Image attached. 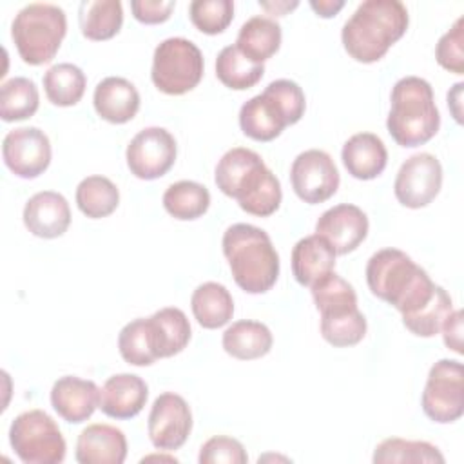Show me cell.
Here are the masks:
<instances>
[{"instance_id": "cell-1", "label": "cell", "mask_w": 464, "mask_h": 464, "mask_svg": "<svg viewBox=\"0 0 464 464\" xmlns=\"http://www.w3.org/2000/svg\"><path fill=\"white\" fill-rule=\"evenodd\" d=\"M214 181L225 196L237 201L241 210L257 218L272 216L283 199L277 176L256 150L246 147H234L221 156Z\"/></svg>"}, {"instance_id": "cell-2", "label": "cell", "mask_w": 464, "mask_h": 464, "mask_svg": "<svg viewBox=\"0 0 464 464\" xmlns=\"http://www.w3.org/2000/svg\"><path fill=\"white\" fill-rule=\"evenodd\" d=\"M410 24L408 9L399 0H366L344 22V51L361 63L379 62L399 42Z\"/></svg>"}, {"instance_id": "cell-3", "label": "cell", "mask_w": 464, "mask_h": 464, "mask_svg": "<svg viewBox=\"0 0 464 464\" xmlns=\"http://www.w3.org/2000/svg\"><path fill=\"white\" fill-rule=\"evenodd\" d=\"M366 283L370 292L397 308L402 315L422 308L433 295L437 285L406 252L382 248L366 263Z\"/></svg>"}, {"instance_id": "cell-4", "label": "cell", "mask_w": 464, "mask_h": 464, "mask_svg": "<svg viewBox=\"0 0 464 464\" xmlns=\"http://www.w3.org/2000/svg\"><path fill=\"white\" fill-rule=\"evenodd\" d=\"M221 246L232 277L241 290L246 294H265L276 285L279 256L263 228L236 223L225 230Z\"/></svg>"}, {"instance_id": "cell-5", "label": "cell", "mask_w": 464, "mask_h": 464, "mask_svg": "<svg viewBox=\"0 0 464 464\" xmlns=\"http://www.w3.org/2000/svg\"><path fill=\"white\" fill-rule=\"evenodd\" d=\"M386 129L401 147L428 143L440 127V114L435 105L431 85L419 76L401 78L390 96Z\"/></svg>"}, {"instance_id": "cell-6", "label": "cell", "mask_w": 464, "mask_h": 464, "mask_svg": "<svg viewBox=\"0 0 464 464\" xmlns=\"http://www.w3.org/2000/svg\"><path fill=\"white\" fill-rule=\"evenodd\" d=\"M306 109L303 89L292 80H274L239 109V129L256 141L276 140L288 125H295Z\"/></svg>"}, {"instance_id": "cell-7", "label": "cell", "mask_w": 464, "mask_h": 464, "mask_svg": "<svg viewBox=\"0 0 464 464\" xmlns=\"http://www.w3.org/2000/svg\"><path fill=\"white\" fill-rule=\"evenodd\" d=\"M67 33L65 11L54 4L34 2L22 7L13 24L11 38L20 58L29 65L49 63Z\"/></svg>"}, {"instance_id": "cell-8", "label": "cell", "mask_w": 464, "mask_h": 464, "mask_svg": "<svg viewBox=\"0 0 464 464\" xmlns=\"http://www.w3.org/2000/svg\"><path fill=\"white\" fill-rule=\"evenodd\" d=\"M205 62L199 47L181 36H172L158 44L152 56L150 80L154 87L170 96H181L203 78Z\"/></svg>"}, {"instance_id": "cell-9", "label": "cell", "mask_w": 464, "mask_h": 464, "mask_svg": "<svg viewBox=\"0 0 464 464\" xmlns=\"http://www.w3.org/2000/svg\"><path fill=\"white\" fill-rule=\"evenodd\" d=\"M9 444L25 464H60L67 450L58 424L44 410L16 415L9 428Z\"/></svg>"}, {"instance_id": "cell-10", "label": "cell", "mask_w": 464, "mask_h": 464, "mask_svg": "<svg viewBox=\"0 0 464 464\" xmlns=\"http://www.w3.org/2000/svg\"><path fill=\"white\" fill-rule=\"evenodd\" d=\"M420 406L424 415L439 424H450L462 417L464 375L459 361L440 359L430 368Z\"/></svg>"}, {"instance_id": "cell-11", "label": "cell", "mask_w": 464, "mask_h": 464, "mask_svg": "<svg viewBox=\"0 0 464 464\" xmlns=\"http://www.w3.org/2000/svg\"><path fill=\"white\" fill-rule=\"evenodd\" d=\"M290 183L301 201L317 205L324 203L337 192L341 176L328 152L321 149H308L297 154L292 161Z\"/></svg>"}, {"instance_id": "cell-12", "label": "cell", "mask_w": 464, "mask_h": 464, "mask_svg": "<svg viewBox=\"0 0 464 464\" xmlns=\"http://www.w3.org/2000/svg\"><path fill=\"white\" fill-rule=\"evenodd\" d=\"M176 154V140L167 129L147 127L129 141L125 160L130 174L150 181L165 176L174 167Z\"/></svg>"}, {"instance_id": "cell-13", "label": "cell", "mask_w": 464, "mask_h": 464, "mask_svg": "<svg viewBox=\"0 0 464 464\" xmlns=\"http://www.w3.org/2000/svg\"><path fill=\"white\" fill-rule=\"evenodd\" d=\"M442 165L430 152L410 156L399 169L393 183V194L402 207H428L440 192Z\"/></svg>"}, {"instance_id": "cell-14", "label": "cell", "mask_w": 464, "mask_h": 464, "mask_svg": "<svg viewBox=\"0 0 464 464\" xmlns=\"http://www.w3.org/2000/svg\"><path fill=\"white\" fill-rule=\"evenodd\" d=\"M147 431L154 448L179 450L192 431V411L187 401L174 392L158 395L149 413Z\"/></svg>"}, {"instance_id": "cell-15", "label": "cell", "mask_w": 464, "mask_h": 464, "mask_svg": "<svg viewBox=\"0 0 464 464\" xmlns=\"http://www.w3.org/2000/svg\"><path fill=\"white\" fill-rule=\"evenodd\" d=\"M51 141L38 127H18L5 134L2 158L18 178L33 179L44 174L51 163Z\"/></svg>"}, {"instance_id": "cell-16", "label": "cell", "mask_w": 464, "mask_h": 464, "mask_svg": "<svg viewBox=\"0 0 464 464\" xmlns=\"http://www.w3.org/2000/svg\"><path fill=\"white\" fill-rule=\"evenodd\" d=\"M368 216L352 203L335 205L321 214L315 234L324 237L337 256L353 252L368 236Z\"/></svg>"}, {"instance_id": "cell-17", "label": "cell", "mask_w": 464, "mask_h": 464, "mask_svg": "<svg viewBox=\"0 0 464 464\" xmlns=\"http://www.w3.org/2000/svg\"><path fill=\"white\" fill-rule=\"evenodd\" d=\"M22 218L25 228L33 236L54 239L67 232L71 225V208L60 192L42 190L27 199Z\"/></svg>"}, {"instance_id": "cell-18", "label": "cell", "mask_w": 464, "mask_h": 464, "mask_svg": "<svg viewBox=\"0 0 464 464\" xmlns=\"http://www.w3.org/2000/svg\"><path fill=\"white\" fill-rule=\"evenodd\" d=\"M51 404L65 422L80 424L100 408V388L89 379L63 375L51 388Z\"/></svg>"}, {"instance_id": "cell-19", "label": "cell", "mask_w": 464, "mask_h": 464, "mask_svg": "<svg viewBox=\"0 0 464 464\" xmlns=\"http://www.w3.org/2000/svg\"><path fill=\"white\" fill-rule=\"evenodd\" d=\"M149 397L147 382L134 373H116L100 390V410L118 420L136 417Z\"/></svg>"}, {"instance_id": "cell-20", "label": "cell", "mask_w": 464, "mask_h": 464, "mask_svg": "<svg viewBox=\"0 0 464 464\" xmlns=\"http://www.w3.org/2000/svg\"><path fill=\"white\" fill-rule=\"evenodd\" d=\"M74 457L80 464H121L127 457L125 433L111 424H89L78 435Z\"/></svg>"}, {"instance_id": "cell-21", "label": "cell", "mask_w": 464, "mask_h": 464, "mask_svg": "<svg viewBox=\"0 0 464 464\" xmlns=\"http://www.w3.org/2000/svg\"><path fill=\"white\" fill-rule=\"evenodd\" d=\"M140 92L132 82L121 76H107L96 87L92 103L96 114L109 123H127L140 111Z\"/></svg>"}, {"instance_id": "cell-22", "label": "cell", "mask_w": 464, "mask_h": 464, "mask_svg": "<svg viewBox=\"0 0 464 464\" xmlns=\"http://www.w3.org/2000/svg\"><path fill=\"white\" fill-rule=\"evenodd\" d=\"M341 160L350 176L368 181L381 176L386 169L388 150L377 134L357 132L344 141Z\"/></svg>"}, {"instance_id": "cell-23", "label": "cell", "mask_w": 464, "mask_h": 464, "mask_svg": "<svg viewBox=\"0 0 464 464\" xmlns=\"http://www.w3.org/2000/svg\"><path fill=\"white\" fill-rule=\"evenodd\" d=\"M147 321L152 350L158 359L178 355L187 348L192 330L183 310L176 306H165L147 317Z\"/></svg>"}, {"instance_id": "cell-24", "label": "cell", "mask_w": 464, "mask_h": 464, "mask_svg": "<svg viewBox=\"0 0 464 464\" xmlns=\"http://www.w3.org/2000/svg\"><path fill=\"white\" fill-rule=\"evenodd\" d=\"M335 250L330 243L317 236L299 239L292 248V274L301 286H312L323 276L334 272Z\"/></svg>"}, {"instance_id": "cell-25", "label": "cell", "mask_w": 464, "mask_h": 464, "mask_svg": "<svg viewBox=\"0 0 464 464\" xmlns=\"http://www.w3.org/2000/svg\"><path fill=\"white\" fill-rule=\"evenodd\" d=\"M223 350L239 361H252L265 357L274 344L272 332L266 324L259 321L241 319L232 323L221 339Z\"/></svg>"}, {"instance_id": "cell-26", "label": "cell", "mask_w": 464, "mask_h": 464, "mask_svg": "<svg viewBox=\"0 0 464 464\" xmlns=\"http://www.w3.org/2000/svg\"><path fill=\"white\" fill-rule=\"evenodd\" d=\"M190 308L199 326L216 330L225 326L234 315V299L227 286L216 281L199 285L190 297Z\"/></svg>"}, {"instance_id": "cell-27", "label": "cell", "mask_w": 464, "mask_h": 464, "mask_svg": "<svg viewBox=\"0 0 464 464\" xmlns=\"http://www.w3.org/2000/svg\"><path fill=\"white\" fill-rule=\"evenodd\" d=\"M281 38V25L276 20L268 16H252L241 25L236 47L252 62L263 63L279 51Z\"/></svg>"}, {"instance_id": "cell-28", "label": "cell", "mask_w": 464, "mask_h": 464, "mask_svg": "<svg viewBox=\"0 0 464 464\" xmlns=\"http://www.w3.org/2000/svg\"><path fill=\"white\" fill-rule=\"evenodd\" d=\"M82 34L92 42H103L116 36L123 24V7L120 0H83L78 9Z\"/></svg>"}, {"instance_id": "cell-29", "label": "cell", "mask_w": 464, "mask_h": 464, "mask_svg": "<svg viewBox=\"0 0 464 464\" xmlns=\"http://www.w3.org/2000/svg\"><path fill=\"white\" fill-rule=\"evenodd\" d=\"M87 87L85 72L69 62L56 63L44 74V91L47 100L56 107L76 105Z\"/></svg>"}, {"instance_id": "cell-30", "label": "cell", "mask_w": 464, "mask_h": 464, "mask_svg": "<svg viewBox=\"0 0 464 464\" xmlns=\"http://www.w3.org/2000/svg\"><path fill=\"white\" fill-rule=\"evenodd\" d=\"M74 199L83 216L100 219L111 216L118 208L120 190L109 178L94 174L78 183Z\"/></svg>"}, {"instance_id": "cell-31", "label": "cell", "mask_w": 464, "mask_h": 464, "mask_svg": "<svg viewBox=\"0 0 464 464\" xmlns=\"http://www.w3.org/2000/svg\"><path fill=\"white\" fill-rule=\"evenodd\" d=\"M265 74V65L246 58L236 45H227L216 58L218 80L232 91H246L254 87Z\"/></svg>"}, {"instance_id": "cell-32", "label": "cell", "mask_w": 464, "mask_h": 464, "mask_svg": "<svg viewBox=\"0 0 464 464\" xmlns=\"http://www.w3.org/2000/svg\"><path fill=\"white\" fill-rule=\"evenodd\" d=\"M165 210L179 221H192L201 218L210 207V192L205 185L190 179H181L163 194Z\"/></svg>"}, {"instance_id": "cell-33", "label": "cell", "mask_w": 464, "mask_h": 464, "mask_svg": "<svg viewBox=\"0 0 464 464\" xmlns=\"http://www.w3.org/2000/svg\"><path fill=\"white\" fill-rule=\"evenodd\" d=\"M310 290L321 317H334L357 310V294L353 286L335 272L323 276L310 286Z\"/></svg>"}, {"instance_id": "cell-34", "label": "cell", "mask_w": 464, "mask_h": 464, "mask_svg": "<svg viewBox=\"0 0 464 464\" xmlns=\"http://www.w3.org/2000/svg\"><path fill=\"white\" fill-rule=\"evenodd\" d=\"M40 105L38 87L31 78L14 76L0 87V116L4 121H22L31 118Z\"/></svg>"}, {"instance_id": "cell-35", "label": "cell", "mask_w": 464, "mask_h": 464, "mask_svg": "<svg viewBox=\"0 0 464 464\" xmlns=\"http://www.w3.org/2000/svg\"><path fill=\"white\" fill-rule=\"evenodd\" d=\"M373 462L375 464H442L444 455L439 451L437 446L426 442V440H408V439H384L381 444H377L373 451Z\"/></svg>"}, {"instance_id": "cell-36", "label": "cell", "mask_w": 464, "mask_h": 464, "mask_svg": "<svg viewBox=\"0 0 464 464\" xmlns=\"http://www.w3.org/2000/svg\"><path fill=\"white\" fill-rule=\"evenodd\" d=\"M453 312V303L450 294L437 285L431 299L419 308L413 314L402 315V324L419 337H433L440 332L444 321L448 319V315Z\"/></svg>"}, {"instance_id": "cell-37", "label": "cell", "mask_w": 464, "mask_h": 464, "mask_svg": "<svg viewBox=\"0 0 464 464\" xmlns=\"http://www.w3.org/2000/svg\"><path fill=\"white\" fill-rule=\"evenodd\" d=\"M118 350L121 359L132 366H150L158 361L152 350L147 317H138L120 330Z\"/></svg>"}, {"instance_id": "cell-38", "label": "cell", "mask_w": 464, "mask_h": 464, "mask_svg": "<svg viewBox=\"0 0 464 464\" xmlns=\"http://www.w3.org/2000/svg\"><path fill=\"white\" fill-rule=\"evenodd\" d=\"M321 335L332 346H353L366 335V317L359 308L343 315L321 317Z\"/></svg>"}, {"instance_id": "cell-39", "label": "cell", "mask_w": 464, "mask_h": 464, "mask_svg": "<svg viewBox=\"0 0 464 464\" xmlns=\"http://www.w3.org/2000/svg\"><path fill=\"white\" fill-rule=\"evenodd\" d=\"M188 16L194 27L205 34L223 33L234 18L232 0H194L188 5Z\"/></svg>"}, {"instance_id": "cell-40", "label": "cell", "mask_w": 464, "mask_h": 464, "mask_svg": "<svg viewBox=\"0 0 464 464\" xmlns=\"http://www.w3.org/2000/svg\"><path fill=\"white\" fill-rule=\"evenodd\" d=\"M435 58L437 63L453 72L462 74L464 72V18H457L450 31H446L435 47Z\"/></svg>"}, {"instance_id": "cell-41", "label": "cell", "mask_w": 464, "mask_h": 464, "mask_svg": "<svg viewBox=\"0 0 464 464\" xmlns=\"http://www.w3.org/2000/svg\"><path fill=\"white\" fill-rule=\"evenodd\" d=\"M198 460L201 464H246L248 455L237 439L216 435L199 448Z\"/></svg>"}, {"instance_id": "cell-42", "label": "cell", "mask_w": 464, "mask_h": 464, "mask_svg": "<svg viewBox=\"0 0 464 464\" xmlns=\"http://www.w3.org/2000/svg\"><path fill=\"white\" fill-rule=\"evenodd\" d=\"M174 7H176L174 0H132L130 2L134 18L147 25L167 22Z\"/></svg>"}, {"instance_id": "cell-43", "label": "cell", "mask_w": 464, "mask_h": 464, "mask_svg": "<svg viewBox=\"0 0 464 464\" xmlns=\"http://www.w3.org/2000/svg\"><path fill=\"white\" fill-rule=\"evenodd\" d=\"M440 332H442V337H444V344L450 350H453L457 353H462V312L460 310H453L448 315Z\"/></svg>"}, {"instance_id": "cell-44", "label": "cell", "mask_w": 464, "mask_h": 464, "mask_svg": "<svg viewBox=\"0 0 464 464\" xmlns=\"http://www.w3.org/2000/svg\"><path fill=\"white\" fill-rule=\"evenodd\" d=\"M310 7L315 11L317 16L332 18V16H335L344 7V2L343 0H319V2L312 0Z\"/></svg>"}, {"instance_id": "cell-45", "label": "cell", "mask_w": 464, "mask_h": 464, "mask_svg": "<svg viewBox=\"0 0 464 464\" xmlns=\"http://www.w3.org/2000/svg\"><path fill=\"white\" fill-rule=\"evenodd\" d=\"M464 83L459 82L453 85V89L448 92V107L451 109V114L457 123L462 121V111H460V92H462Z\"/></svg>"}, {"instance_id": "cell-46", "label": "cell", "mask_w": 464, "mask_h": 464, "mask_svg": "<svg viewBox=\"0 0 464 464\" xmlns=\"http://www.w3.org/2000/svg\"><path fill=\"white\" fill-rule=\"evenodd\" d=\"M259 5L263 7V9H266V11H270L272 14L276 13V14H285L286 11H292V9H295L299 4L297 2H259Z\"/></svg>"}]
</instances>
